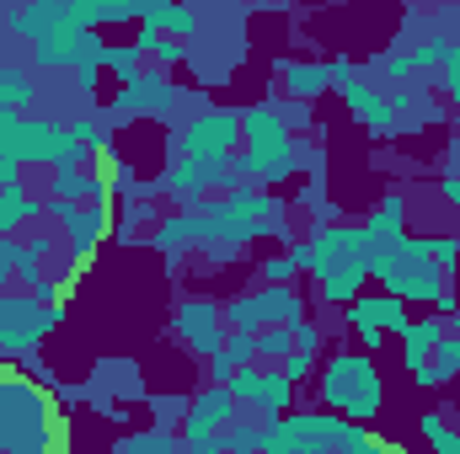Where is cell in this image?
Returning <instances> with one entry per match:
<instances>
[{
	"label": "cell",
	"mask_w": 460,
	"mask_h": 454,
	"mask_svg": "<svg viewBox=\"0 0 460 454\" xmlns=\"http://www.w3.org/2000/svg\"><path fill=\"white\" fill-rule=\"evenodd\" d=\"M177 332L188 337V353L215 358L220 342H226V305H215V300H182L177 305Z\"/></svg>",
	"instance_id": "obj_10"
},
{
	"label": "cell",
	"mask_w": 460,
	"mask_h": 454,
	"mask_svg": "<svg viewBox=\"0 0 460 454\" xmlns=\"http://www.w3.org/2000/svg\"><path fill=\"white\" fill-rule=\"evenodd\" d=\"M59 316L65 310H43L27 289L5 294L0 300V353H32L49 327H59Z\"/></svg>",
	"instance_id": "obj_7"
},
{
	"label": "cell",
	"mask_w": 460,
	"mask_h": 454,
	"mask_svg": "<svg viewBox=\"0 0 460 454\" xmlns=\"http://www.w3.org/2000/svg\"><path fill=\"white\" fill-rule=\"evenodd\" d=\"M118 454H182V444L166 433V428H145V433H128Z\"/></svg>",
	"instance_id": "obj_22"
},
{
	"label": "cell",
	"mask_w": 460,
	"mask_h": 454,
	"mask_svg": "<svg viewBox=\"0 0 460 454\" xmlns=\"http://www.w3.org/2000/svg\"><path fill=\"white\" fill-rule=\"evenodd\" d=\"M348 327L358 332V342H380V310H375V300L358 294V300L348 305Z\"/></svg>",
	"instance_id": "obj_26"
},
{
	"label": "cell",
	"mask_w": 460,
	"mask_h": 454,
	"mask_svg": "<svg viewBox=\"0 0 460 454\" xmlns=\"http://www.w3.org/2000/svg\"><path fill=\"white\" fill-rule=\"evenodd\" d=\"M11 27H16L32 48L81 32V22H75V0H43V5H27V11H11Z\"/></svg>",
	"instance_id": "obj_9"
},
{
	"label": "cell",
	"mask_w": 460,
	"mask_h": 454,
	"mask_svg": "<svg viewBox=\"0 0 460 454\" xmlns=\"http://www.w3.org/2000/svg\"><path fill=\"white\" fill-rule=\"evenodd\" d=\"M16 257H22V240H11V235H0V289L16 278Z\"/></svg>",
	"instance_id": "obj_33"
},
{
	"label": "cell",
	"mask_w": 460,
	"mask_h": 454,
	"mask_svg": "<svg viewBox=\"0 0 460 454\" xmlns=\"http://www.w3.org/2000/svg\"><path fill=\"white\" fill-rule=\"evenodd\" d=\"M86 32L75 38H54V43H38L32 48V70H75V48H81Z\"/></svg>",
	"instance_id": "obj_20"
},
{
	"label": "cell",
	"mask_w": 460,
	"mask_h": 454,
	"mask_svg": "<svg viewBox=\"0 0 460 454\" xmlns=\"http://www.w3.org/2000/svg\"><path fill=\"white\" fill-rule=\"evenodd\" d=\"M235 155H241V113L235 108H209L182 134H172V161L220 166V161H235Z\"/></svg>",
	"instance_id": "obj_4"
},
{
	"label": "cell",
	"mask_w": 460,
	"mask_h": 454,
	"mask_svg": "<svg viewBox=\"0 0 460 454\" xmlns=\"http://www.w3.org/2000/svg\"><path fill=\"white\" fill-rule=\"evenodd\" d=\"M38 220V204H32V193L22 188V182H11V188H0V235H22V230Z\"/></svg>",
	"instance_id": "obj_16"
},
{
	"label": "cell",
	"mask_w": 460,
	"mask_h": 454,
	"mask_svg": "<svg viewBox=\"0 0 460 454\" xmlns=\"http://www.w3.org/2000/svg\"><path fill=\"white\" fill-rule=\"evenodd\" d=\"M289 342H295V353H311V358H316V347H322V332H316L311 321H300V327H289Z\"/></svg>",
	"instance_id": "obj_34"
},
{
	"label": "cell",
	"mask_w": 460,
	"mask_h": 454,
	"mask_svg": "<svg viewBox=\"0 0 460 454\" xmlns=\"http://www.w3.org/2000/svg\"><path fill=\"white\" fill-rule=\"evenodd\" d=\"M32 108V75L27 70H0V118H16Z\"/></svg>",
	"instance_id": "obj_19"
},
{
	"label": "cell",
	"mask_w": 460,
	"mask_h": 454,
	"mask_svg": "<svg viewBox=\"0 0 460 454\" xmlns=\"http://www.w3.org/2000/svg\"><path fill=\"white\" fill-rule=\"evenodd\" d=\"M343 102H348V113L358 118L369 134H396V108H391V97H380L375 86L353 81V86H343Z\"/></svg>",
	"instance_id": "obj_12"
},
{
	"label": "cell",
	"mask_w": 460,
	"mask_h": 454,
	"mask_svg": "<svg viewBox=\"0 0 460 454\" xmlns=\"http://www.w3.org/2000/svg\"><path fill=\"white\" fill-rule=\"evenodd\" d=\"M49 214L59 220V240L65 251L75 257V267H86L97 257V246L113 235V198H92L81 209H65V204H49Z\"/></svg>",
	"instance_id": "obj_6"
},
{
	"label": "cell",
	"mask_w": 460,
	"mask_h": 454,
	"mask_svg": "<svg viewBox=\"0 0 460 454\" xmlns=\"http://www.w3.org/2000/svg\"><path fill=\"white\" fill-rule=\"evenodd\" d=\"M70 134H75L92 155H97V150H108V123H102V118H81V123H70Z\"/></svg>",
	"instance_id": "obj_30"
},
{
	"label": "cell",
	"mask_w": 460,
	"mask_h": 454,
	"mask_svg": "<svg viewBox=\"0 0 460 454\" xmlns=\"http://www.w3.org/2000/svg\"><path fill=\"white\" fill-rule=\"evenodd\" d=\"M364 284H369V267H364V262H348V267H338V273L322 278V294H327L332 305H353Z\"/></svg>",
	"instance_id": "obj_17"
},
{
	"label": "cell",
	"mask_w": 460,
	"mask_h": 454,
	"mask_svg": "<svg viewBox=\"0 0 460 454\" xmlns=\"http://www.w3.org/2000/svg\"><path fill=\"white\" fill-rule=\"evenodd\" d=\"M375 310H380V332H407V327H412L407 305H402V300H391V294H375Z\"/></svg>",
	"instance_id": "obj_28"
},
{
	"label": "cell",
	"mask_w": 460,
	"mask_h": 454,
	"mask_svg": "<svg viewBox=\"0 0 460 454\" xmlns=\"http://www.w3.org/2000/svg\"><path fill=\"white\" fill-rule=\"evenodd\" d=\"M439 337H445V321H439V316H423V321H412V327L402 332V353H407V369H412V374L434 363Z\"/></svg>",
	"instance_id": "obj_13"
},
{
	"label": "cell",
	"mask_w": 460,
	"mask_h": 454,
	"mask_svg": "<svg viewBox=\"0 0 460 454\" xmlns=\"http://www.w3.org/2000/svg\"><path fill=\"white\" fill-rule=\"evenodd\" d=\"M418 251H423V257H429L445 278L456 273V262H460V240H456V235H429V240L418 235Z\"/></svg>",
	"instance_id": "obj_25"
},
{
	"label": "cell",
	"mask_w": 460,
	"mask_h": 454,
	"mask_svg": "<svg viewBox=\"0 0 460 454\" xmlns=\"http://www.w3.org/2000/svg\"><path fill=\"white\" fill-rule=\"evenodd\" d=\"M445 198H456L460 204V177H445Z\"/></svg>",
	"instance_id": "obj_35"
},
{
	"label": "cell",
	"mask_w": 460,
	"mask_h": 454,
	"mask_svg": "<svg viewBox=\"0 0 460 454\" xmlns=\"http://www.w3.org/2000/svg\"><path fill=\"white\" fill-rule=\"evenodd\" d=\"M241 177L246 188H273L295 171V134L284 128L279 102H257V108H241Z\"/></svg>",
	"instance_id": "obj_2"
},
{
	"label": "cell",
	"mask_w": 460,
	"mask_h": 454,
	"mask_svg": "<svg viewBox=\"0 0 460 454\" xmlns=\"http://www.w3.org/2000/svg\"><path fill=\"white\" fill-rule=\"evenodd\" d=\"M279 374H284L289 385H295V380H311V374H316V358H311V353H295V347H289V358L279 363Z\"/></svg>",
	"instance_id": "obj_31"
},
{
	"label": "cell",
	"mask_w": 460,
	"mask_h": 454,
	"mask_svg": "<svg viewBox=\"0 0 460 454\" xmlns=\"http://www.w3.org/2000/svg\"><path fill=\"white\" fill-rule=\"evenodd\" d=\"M139 65H145V59H139V48H134V43H123V48H108V70H113L123 86H134V81H139Z\"/></svg>",
	"instance_id": "obj_27"
},
{
	"label": "cell",
	"mask_w": 460,
	"mask_h": 454,
	"mask_svg": "<svg viewBox=\"0 0 460 454\" xmlns=\"http://www.w3.org/2000/svg\"><path fill=\"white\" fill-rule=\"evenodd\" d=\"M385 284V294L391 300H429V305H439V310H450V278L418 251V235H407V246H402V257L391 262V273L380 278Z\"/></svg>",
	"instance_id": "obj_5"
},
{
	"label": "cell",
	"mask_w": 460,
	"mask_h": 454,
	"mask_svg": "<svg viewBox=\"0 0 460 454\" xmlns=\"http://www.w3.org/2000/svg\"><path fill=\"white\" fill-rule=\"evenodd\" d=\"M226 332H241V337H257L262 332V310H257L252 294H241V300L226 305Z\"/></svg>",
	"instance_id": "obj_24"
},
{
	"label": "cell",
	"mask_w": 460,
	"mask_h": 454,
	"mask_svg": "<svg viewBox=\"0 0 460 454\" xmlns=\"http://www.w3.org/2000/svg\"><path fill=\"white\" fill-rule=\"evenodd\" d=\"M150 246H155V251H166V257H182V251L193 246V235H188V220H182V214H166V220H161V230L150 235Z\"/></svg>",
	"instance_id": "obj_23"
},
{
	"label": "cell",
	"mask_w": 460,
	"mask_h": 454,
	"mask_svg": "<svg viewBox=\"0 0 460 454\" xmlns=\"http://www.w3.org/2000/svg\"><path fill=\"white\" fill-rule=\"evenodd\" d=\"M289 347H295V342H289V332H284V327H262V332L252 337V353H257V369H279V363L289 358Z\"/></svg>",
	"instance_id": "obj_21"
},
{
	"label": "cell",
	"mask_w": 460,
	"mask_h": 454,
	"mask_svg": "<svg viewBox=\"0 0 460 454\" xmlns=\"http://www.w3.org/2000/svg\"><path fill=\"white\" fill-rule=\"evenodd\" d=\"M257 300V310H262V327H300L305 321V300L295 294V289H257L252 294Z\"/></svg>",
	"instance_id": "obj_14"
},
{
	"label": "cell",
	"mask_w": 460,
	"mask_h": 454,
	"mask_svg": "<svg viewBox=\"0 0 460 454\" xmlns=\"http://www.w3.org/2000/svg\"><path fill=\"white\" fill-rule=\"evenodd\" d=\"M423 433H429L434 454H460V433L456 428H445V417H423Z\"/></svg>",
	"instance_id": "obj_29"
},
{
	"label": "cell",
	"mask_w": 460,
	"mask_h": 454,
	"mask_svg": "<svg viewBox=\"0 0 460 454\" xmlns=\"http://www.w3.org/2000/svg\"><path fill=\"white\" fill-rule=\"evenodd\" d=\"M322 396L343 412V423H369L380 412V374L364 353H338L322 369Z\"/></svg>",
	"instance_id": "obj_3"
},
{
	"label": "cell",
	"mask_w": 460,
	"mask_h": 454,
	"mask_svg": "<svg viewBox=\"0 0 460 454\" xmlns=\"http://www.w3.org/2000/svg\"><path fill=\"white\" fill-rule=\"evenodd\" d=\"M226 390H230V401H235L241 412H262V417H279V412L289 406V390H295V385H289L279 369H257V363H252V369H241V374L230 380Z\"/></svg>",
	"instance_id": "obj_8"
},
{
	"label": "cell",
	"mask_w": 460,
	"mask_h": 454,
	"mask_svg": "<svg viewBox=\"0 0 460 454\" xmlns=\"http://www.w3.org/2000/svg\"><path fill=\"white\" fill-rule=\"evenodd\" d=\"M70 423L43 385L0 363V454H65Z\"/></svg>",
	"instance_id": "obj_1"
},
{
	"label": "cell",
	"mask_w": 460,
	"mask_h": 454,
	"mask_svg": "<svg viewBox=\"0 0 460 454\" xmlns=\"http://www.w3.org/2000/svg\"><path fill=\"white\" fill-rule=\"evenodd\" d=\"M262 278H268V289H289L295 262H289V257H268V262H262Z\"/></svg>",
	"instance_id": "obj_32"
},
{
	"label": "cell",
	"mask_w": 460,
	"mask_h": 454,
	"mask_svg": "<svg viewBox=\"0 0 460 454\" xmlns=\"http://www.w3.org/2000/svg\"><path fill=\"white\" fill-rule=\"evenodd\" d=\"M172 108H177V86H172L166 70H145L134 86L118 92V113L123 118H166Z\"/></svg>",
	"instance_id": "obj_11"
},
{
	"label": "cell",
	"mask_w": 460,
	"mask_h": 454,
	"mask_svg": "<svg viewBox=\"0 0 460 454\" xmlns=\"http://www.w3.org/2000/svg\"><path fill=\"white\" fill-rule=\"evenodd\" d=\"M460 374V316L445 321V337H439V353H434V363L429 369H418V385H445V380H456Z\"/></svg>",
	"instance_id": "obj_15"
},
{
	"label": "cell",
	"mask_w": 460,
	"mask_h": 454,
	"mask_svg": "<svg viewBox=\"0 0 460 454\" xmlns=\"http://www.w3.org/2000/svg\"><path fill=\"white\" fill-rule=\"evenodd\" d=\"M284 86H289V97L311 102L332 86V75H327V65H284Z\"/></svg>",
	"instance_id": "obj_18"
}]
</instances>
